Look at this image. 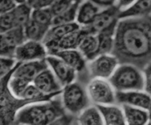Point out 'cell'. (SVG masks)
I'll return each instance as SVG.
<instances>
[{"instance_id": "obj_25", "label": "cell", "mask_w": 151, "mask_h": 125, "mask_svg": "<svg viewBox=\"0 0 151 125\" xmlns=\"http://www.w3.org/2000/svg\"><path fill=\"white\" fill-rule=\"evenodd\" d=\"M54 17L50 7L32 9L31 19L43 26L50 28L52 26Z\"/></svg>"}, {"instance_id": "obj_31", "label": "cell", "mask_w": 151, "mask_h": 125, "mask_svg": "<svg viewBox=\"0 0 151 125\" xmlns=\"http://www.w3.org/2000/svg\"><path fill=\"white\" fill-rule=\"evenodd\" d=\"M17 5L15 0H0V14L13 11Z\"/></svg>"}, {"instance_id": "obj_27", "label": "cell", "mask_w": 151, "mask_h": 125, "mask_svg": "<svg viewBox=\"0 0 151 125\" xmlns=\"http://www.w3.org/2000/svg\"><path fill=\"white\" fill-rule=\"evenodd\" d=\"M15 28L12 11L0 14V32L3 33Z\"/></svg>"}, {"instance_id": "obj_35", "label": "cell", "mask_w": 151, "mask_h": 125, "mask_svg": "<svg viewBox=\"0 0 151 125\" xmlns=\"http://www.w3.org/2000/svg\"><path fill=\"white\" fill-rule=\"evenodd\" d=\"M28 0H15L17 4H28Z\"/></svg>"}, {"instance_id": "obj_24", "label": "cell", "mask_w": 151, "mask_h": 125, "mask_svg": "<svg viewBox=\"0 0 151 125\" xmlns=\"http://www.w3.org/2000/svg\"><path fill=\"white\" fill-rule=\"evenodd\" d=\"M32 8L28 4H18L12 11L15 27L24 28L31 19Z\"/></svg>"}, {"instance_id": "obj_22", "label": "cell", "mask_w": 151, "mask_h": 125, "mask_svg": "<svg viewBox=\"0 0 151 125\" xmlns=\"http://www.w3.org/2000/svg\"><path fill=\"white\" fill-rule=\"evenodd\" d=\"M78 121L79 124L82 125H101L104 124L102 116L96 106L85 108L80 113Z\"/></svg>"}, {"instance_id": "obj_11", "label": "cell", "mask_w": 151, "mask_h": 125, "mask_svg": "<svg viewBox=\"0 0 151 125\" xmlns=\"http://www.w3.org/2000/svg\"><path fill=\"white\" fill-rule=\"evenodd\" d=\"M45 59L28 62H18L12 73V76L22 78L32 83L35 77L43 70L48 68Z\"/></svg>"}, {"instance_id": "obj_34", "label": "cell", "mask_w": 151, "mask_h": 125, "mask_svg": "<svg viewBox=\"0 0 151 125\" xmlns=\"http://www.w3.org/2000/svg\"><path fill=\"white\" fill-rule=\"evenodd\" d=\"M101 8L114 5L116 0H90Z\"/></svg>"}, {"instance_id": "obj_37", "label": "cell", "mask_w": 151, "mask_h": 125, "mask_svg": "<svg viewBox=\"0 0 151 125\" xmlns=\"http://www.w3.org/2000/svg\"><path fill=\"white\" fill-rule=\"evenodd\" d=\"M74 3H76V4H81V2H83V1H84L85 0H71Z\"/></svg>"}, {"instance_id": "obj_10", "label": "cell", "mask_w": 151, "mask_h": 125, "mask_svg": "<svg viewBox=\"0 0 151 125\" xmlns=\"http://www.w3.org/2000/svg\"><path fill=\"white\" fill-rule=\"evenodd\" d=\"M48 65L63 86L73 82L77 72L63 60L55 55L47 56L45 58Z\"/></svg>"}, {"instance_id": "obj_38", "label": "cell", "mask_w": 151, "mask_h": 125, "mask_svg": "<svg viewBox=\"0 0 151 125\" xmlns=\"http://www.w3.org/2000/svg\"><path fill=\"white\" fill-rule=\"evenodd\" d=\"M33 1H34V0H28V4L29 5Z\"/></svg>"}, {"instance_id": "obj_7", "label": "cell", "mask_w": 151, "mask_h": 125, "mask_svg": "<svg viewBox=\"0 0 151 125\" xmlns=\"http://www.w3.org/2000/svg\"><path fill=\"white\" fill-rule=\"evenodd\" d=\"M119 60L111 54H103L96 57L90 64L91 75L94 78L109 79L119 66Z\"/></svg>"}, {"instance_id": "obj_26", "label": "cell", "mask_w": 151, "mask_h": 125, "mask_svg": "<svg viewBox=\"0 0 151 125\" xmlns=\"http://www.w3.org/2000/svg\"><path fill=\"white\" fill-rule=\"evenodd\" d=\"M79 4L74 3L68 9L54 17L52 25L75 22Z\"/></svg>"}, {"instance_id": "obj_16", "label": "cell", "mask_w": 151, "mask_h": 125, "mask_svg": "<svg viewBox=\"0 0 151 125\" xmlns=\"http://www.w3.org/2000/svg\"><path fill=\"white\" fill-rule=\"evenodd\" d=\"M99 110L104 124H126L123 108L111 104H96Z\"/></svg>"}, {"instance_id": "obj_36", "label": "cell", "mask_w": 151, "mask_h": 125, "mask_svg": "<svg viewBox=\"0 0 151 125\" xmlns=\"http://www.w3.org/2000/svg\"><path fill=\"white\" fill-rule=\"evenodd\" d=\"M148 112H149V117H150V121L149 122H150L151 121V103H150V106H149V109H148Z\"/></svg>"}, {"instance_id": "obj_32", "label": "cell", "mask_w": 151, "mask_h": 125, "mask_svg": "<svg viewBox=\"0 0 151 125\" xmlns=\"http://www.w3.org/2000/svg\"><path fill=\"white\" fill-rule=\"evenodd\" d=\"M55 0H34L29 5L32 9L49 8Z\"/></svg>"}, {"instance_id": "obj_21", "label": "cell", "mask_w": 151, "mask_h": 125, "mask_svg": "<svg viewBox=\"0 0 151 125\" xmlns=\"http://www.w3.org/2000/svg\"><path fill=\"white\" fill-rule=\"evenodd\" d=\"M99 46L97 34L87 33L82 38L77 49L86 58L93 60L97 57Z\"/></svg>"}, {"instance_id": "obj_2", "label": "cell", "mask_w": 151, "mask_h": 125, "mask_svg": "<svg viewBox=\"0 0 151 125\" xmlns=\"http://www.w3.org/2000/svg\"><path fill=\"white\" fill-rule=\"evenodd\" d=\"M63 114L58 103H44L28 106L18 112L15 120L19 124L42 125L54 121Z\"/></svg>"}, {"instance_id": "obj_29", "label": "cell", "mask_w": 151, "mask_h": 125, "mask_svg": "<svg viewBox=\"0 0 151 125\" xmlns=\"http://www.w3.org/2000/svg\"><path fill=\"white\" fill-rule=\"evenodd\" d=\"M73 4L71 0H55L50 8L55 16L68 9Z\"/></svg>"}, {"instance_id": "obj_33", "label": "cell", "mask_w": 151, "mask_h": 125, "mask_svg": "<svg viewBox=\"0 0 151 125\" xmlns=\"http://www.w3.org/2000/svg\"><path fill=\"white\" fill-rule=\"evenodd\" d=\"M136 1V0H116L114 5L120 12L130 7Z\"/></svg>"}, {"instance_id": "obj_4", "label": "cell", "mask_w": 151, "mask_h": 125, "mask_svg": "<svg viewBox=\"0 0 151 125\" xmlns=\"http://www.w3.org/2000/svg\"><path fill=\"white\" fill-rule=\"evenodd\" d=\"M64 87L63 103L68 111L76 114L88 107V95L81 85L72 82Z\"/></svg>"}, {"instance_id": "obj_8", "label": "cell", "mask_w": 151, "mask_h": 125, "mask_svg": "<svg viewBox=\"0 0 151 125\" xmlns=\"http://www.w3.org/2000/svg\"><path fill=\"white\" fill-rule=\"evenodd\" d=\"M47 49L42 42L27 40L15 50L14 58L24 62L45 59Z\"/></svg>"}, {"instance_id": "obj_18", "label": "cell", "mask_w": 151, "mask_h": 125, "mask_svg": "<svg viewBox=\"0 0 151 125\" xmlns=\"http://www.w3.org/2000/svg\"><path fill=\"white\" fill-rule=\"evenodd\" d=\"M51 55L60 58L76 71L81 70L85 66L84 56L77 49L58 50Z\"/></svg>"}, {"instance_id": "obj_28", "label": "cell", "mask_w": 151, "mask_h": 125, "mask_svg": "<svg viewBox=\"0 0 151 125\" xmlns=\"http://www.w3.org/2000/svg\"><path fill=\"white\" fill-rule=\"evenodd\" d=\"M17 59L15 58L1 56V77L5 76L13 70L16 66Z\"/></svg>"}, {"instance_id": "obj_30", "label": "cell", "mask_w": 151, "mask_h": 125, "mask_svg": "<svg viewBox=\"0 0 151 125\" xmlns=\"http://www.w3.org/2000/svg\"><path fill=\"white\" fill-rule=\"evenodd\" d=\"M143 72L145 78L144 90L151 95V61L145 66Z\"/></svg>"}, {"instance_id": "obj_17", "label": "cell", "mask_w": 151, "mask_h": 125, "mask_svg": "<svg viewBox=\"0 0 151 125\" xmlns=\"http://www.w3.org/2000/svg\"><path fill=\"white\" fill-rule=\"evenodd\" d=\"M122 108L126 124L144 125L149 124L150 117L147 110L126 104H123Z\"/></svg>"}, {"instance_id": "obj_23", "label": "cell", "mask_w": 151, "mask_h": 125, "mask_svg": "<svg viewBox=\"0 0 151 125\" xmlns=\"http://www.w3.org/2000/svg\"><path fill=\"white\" fill-rule=\"evenodd\" d=\"M49 28L37 23L32 19L24 28L27 40L42 42Z\"/></svg>"}, {"instance_id": "obj_12", "label": "cell", "mask_w": 151, "mask_h": 125, "mask_svg": "<svg viewBox=\"0 0 151 125\" xmlns=\"http://www.w3.org/2000/svg\"><path fill=\"white\" fill-rule=\"evenodd\" d=\"M116 100L121 104L148 110L151 103V95L145 90L117 91Z\"/></svg>"}, {"instance_id": "obj_3", "label": "cell", "mask_w": 151, "mask_h": 125, "mask_svg": "<svg viewBox=\"0 0 151 125\" xmlns=\"http://www.w3.org/2000/svg\"><path fill=\"white\" fill-rule=\"evenodd\" d=\"M109 82L116 91L144 90L145 78L143 71L130 63L119 65Z\"/></svg>"}, {"instance_id": "obj_19", "label": "cell", "mask_w": 151, "mask_h": 125, "mask_svg": "<svg viewBox=\"0 0 151 125\" xmlns=\"http://www.w3.org/2000/svg\"><path fill=\"white\" fill-rule=\"evenodd\" d=\"M88 32L83 27H80V28L70 32L56 43L53 50L50 52L51 54L58 50L77 49L82 38Z\"/></svg>"}, {"instance_id": "obj_5", "label": "cell", "mask_w": 151, "mask_h": 125, "mask_svg": "<svg viewBox=\"0 0 151 125\" xmlns=\"http://www.w3.org/2000/svg\"><path fill=\"white\" fill-rule=\"evenodd\" d=\"M113 88L104 79L94 78L88 85L87 93L96 104H112L116 100Z\"/></svg>"}, {"instance_id": "obj_13", "label": "cell", "mask_w": 151, "mask_h": 125, "mask_svg": "<svg viewBox=\"0 0 151 125\" xmlns=\"http://www.w3.org/2000/svg\"><path fill=\"white\" fill-rule=\"evenodd\" d=\"M80 26L76 22L65 24L52 25L48 30L42 43L45 46L48 52H51L54 48L56 43L64 36L80 28Z\"/></svg>"}, {"instance_id": "obj_14", "label": "cell", "mask_w": 151, "mask_h": 125, "mask_svg": "<svg viewBox=\"0 0 151 125\" xmlns=\"http://www.w3.org/2000/svg\"><path fill=\"white\" fill-rule=\"evenodd\" d=\"M32 83L47 94L60 93L63 86L51 70L47 68L41 71L34 79Z\"/></svg>"}, {"instance_id": "obj_6", "label": "cell", "mask_w": 151, "mask_h": 125, "mask_svg": "<svg viewBox=\"0 0 151 125\" xmlns=\"http://www.w3.org/2000/svg\"><path fill=\"white\" fill-rule=\"evenodd\" d=\"M119 11L115 5L102 8L97 13L93 22L84 28L89 33H99L117 25L119 20Z\"/></svg>"}, {"instance_id": "obj_1", "label": "cell", "mask_w": 151, "mask_h": 125, "mask_svg": "<svg viewBox=\"0 0 151 125\" xmlns=\"http://www.w3.org/2000/svg\"><path fill=\"white\" fill-rule=\"evenodd\" d=\"M146 17L119 19L111 52L119 63L136 66L151 58V19Z\"/></svg>"}, {"instance_id": "obj_15", "label": "cell", "mask_w": 151, "mask_h": 125, "mask_svg": "<svg viewBox=\"0 0 151 125\" xmlns=\"http://www.w3.org/2000/svg\"><path fill=\"white\" fill-rule=\"evenodd\" d=\"M101 8L90 0H85L78 5L76 22L81 27L89 26Z\"/></svg>"}, {"instance_id": "obj_20", "label": "cell", "mask_w": 151, "mask_h": 125, "mask_svg": "<svg viewBox=\"0 0 151 125\" xmlns=\"http://www.w3.org/2000/svg\"><path fill=\"white\" fill-rule=\"evenodd\" d=\"M151 14V0H136L129 8L120 11L119 19L146 17Z\"/></svg>"}, {"instance_id": "obj_9", "label": "cell", "mask_w": 151, "mask_h": 125, "mask_svg": "<svg viewBox=\"0 0 151 125\" xmlns=\"http://www.w3.org/2000/svg\"><path fill=\"white\" fill-rule=\"evenodd\" d=\"M25 40L24 28L15 27L1 33V56L14 58L16 49Z\"/></svg>"}]
</instances>
